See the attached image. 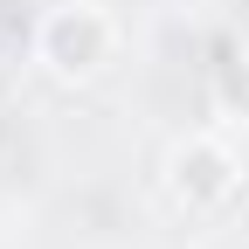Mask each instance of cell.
Masks as SVG:
<instances>
[{
	"instance_id": "3",
	"label": "cell",
	"mask_w": 249,
	"mask_h": 249,
	"mask_svg": "<svg viewBox=\"0 0 249 249\" xmlns=\"http://www.w3.org/2000/svg\"><path fill=\"white\" fill-rule=\"evenodd\" d=\"M208 97H214V118L229 124H249V49H229L208 76Z\"/></svg>"
},
{
	"instance_id": "2",
	"label": "cell",
	"mask_w": 249,
	"mask_h": 249,
	"mask_svg": "<svg viewBox=\"0 0 249 249\" xmlns=\"http://www.w3.org/2000/svg\"><path fill=\"white\" fill-rule=\"evenodd\" d=\"M235 187H242V166H235V152L214 139V132H194V139H180L166 152V194L187 214H214Z\"/></svg>"
},
{
	"instance_id": "1",
	"label": "cell",
	"mask_w": 249,
	"mask_h": 249,
	"mask_svg": "<svg viewBox=\"0 0 249 249\" xmlns=\"http://www.w3.org/2000/svg\"><path fill=\"white\" fill-rule=\"evenodd\" d=\"M111 49H118V28L90 0H62V7H49L35 21V62L55 83H90L111 62Z\"/></svg>"
}]
</instances>
